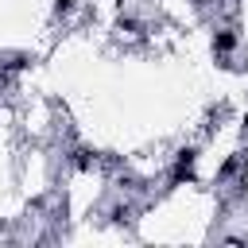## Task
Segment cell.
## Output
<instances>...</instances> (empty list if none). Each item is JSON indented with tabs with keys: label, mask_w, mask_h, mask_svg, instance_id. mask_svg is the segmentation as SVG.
Here are the masks:
<instances>
[{
	"label": "cell",
	"mask_w": 248,
	"mask_h": 248,
	"mask_svg": "<svg viewBox=\"0 0 248 248\" xmlns=\"http://www.w3.org/2000/svg\"><path fill=\"white\" fill-rule=\"evenodd\" d=\"M74 4H78V0H58V12H70Z\"/></svg>",
	"instance_id": "cell-1"
}]
</instances>
